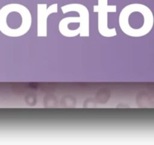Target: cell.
Here are the masks:
<instances>
[{
  "label": "cell",
  "instance_id": "cell-4",
  "mask_svg": "<svg viewBox=\"0 0 154 145\" xmlns=\"http://www.w3.org/2000/svg\"><path fill=\"white\" fill-rule=\"evenodd\" d=\"M115 5H108L107 0H99V5L94 6V11L99 13L98 30L99 33L104 37H114L117 36L115 28H109L108 26V13L116 12Z\"/></svg>",
  "mask_w": 154,
  "mask_h": 145
},
{
  "label": "cell",
  "instance_id": "cell-1",
  "mask_svg": "<svg viewBox=\"0 0 154 145\" xmlns=\"http://www.w3.org/2000/svg\"><path fill=\"white\" fill-rule=\"evenodd\" d=\"M153 15L145 5L133 4L122 10L119 25L125 34L132 37H141L150 32L153 27Z\"/></svg>",
  "mask_w": 154,
  "mask_h": 145
},
{
  "label": "cell",
  "instance_id": "cell-2",
  "mask_svg": "<svg viewBox=\"0 0 154 145\" xmlns=\"http://www.w3.org/2000/svg\"><path fill=\"white\" fill-rule=\"evenodd\" d=\"M32 26L29 11L20 5H10L0 11V31L10 37L25 35Z\"/></svg>",
  "mask_w": 154,
  "mask_h": 145
},
{
  "label": "cell",
  "instance_id": "cell-5",
  "mask_svg": "<svg viewBox=\"0 0 154 145\" xmlns=\"http://www.w3.org/2000/svg\"><path fill=\"white\" fill-rule=\"evenodd\" d=\"M53 13H57V4L52 5L49 8H47V5L45 4L38 5V37L48 36V18Z\"/></svg>",
  "mask_w": 154,
  "mask_h": 145
},
{
  "label": "cell",
  "instance_id": "cell-3",
  "mask_svg": "<svg viewBox=\"0 0 154 145\" xmlns=\"http://www.w3.org/2000/svg\"><path fill=\"white\" fill-rule=\"evenodd\" d=\"M62 11L63 14L70 11H77L80 14L78 18L69 17L61 20L59 24V27H66L72 24V27L69 28L63 36L66 37H75L79 35L78 30L75 27L76 24H78V28L79 29L81 33H80L81 37H88L90 36V15H89L88 10L85 6L78 4L68 5L63 6Z\"/></svg>",
  "mask_w": 154,
  "mask_h": 145
}]
</instances>
